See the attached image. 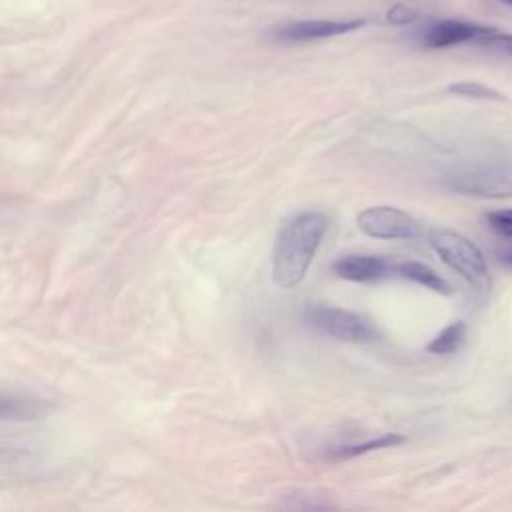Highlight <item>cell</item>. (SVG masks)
Returning a JSON list of instances; mask_svg holds the SVG:
<instances>
[{
  "label": "cell",
  "mask_w": 512,
  "mask_h": 512,
  "mask_svg": "<svg viewBox=\"0 0 512 512\" xmlns=\"http://www.w3.org/2000/svg\"><path fill=\"white\" fill-rule=\"evenodd\" d=\"M326 230L328 218L316 210L302 212L284 224L272 252V278L280 288H294L304 280Z\"/></svg>",
  "instance_id": "1"
},
{
  "label": "cell",
  "mask_w": 512,
  "mask_h": 512,
  "mask_svg": "<svg viewBox=\"0 0 512 512\" xmlns=\"http://www.w3.org/2000/svg\"><path fill=\"white\" fill-rule=\"evenodd\" d=\"M430 246L464 282L470 286L478 302H486L490 294V274L482 252L466 236L454 230H434L428 236Z\"/></svg>",
  "instance_id": "2"
},
{
  "label": "cell",
  "mask_w": 512,
  "mask_h": 512,
  "mask_svg": "<svg viewBox=\"0 0 512 512\" xmlns=\"http://www.w3.org/2000/svg\"><path fill=\"white\" fill-rule=\"evenodd\" d=\"M444 184L466 196L512 198V160L488 158L460 164L446 172Z\"/></svg>",
  "instance_id": "3"
},
{
  "label": "cell",
  "mask_w": 512,
  "mask_h": 512,
  "mask_svg": "<svg viewBox=\"0 0 512 512\" xmlns=\"http://www.w3.org/2000/svg\"><path fill=\"white\" fill-rule=\"evenodd\" d=\"M306 316L318 332L336 340L374 342L378 338L376 328L366 318L344 308L318 304V306H310Z\"/></svg>",
  "instance_id": "4"
},
{
  "label": "cell",
  "mask_w": 512,
  "mask_h": 512,
  "mask_svg": "<svg viewBox=\"0 0 512 512\" xmlns=\"http://www.w3.org/2000/svg\"><path fill=\"white\" fill-rule=\"evenodd\" d=\"M358 228L382 240L412 238L416 234V220L394 206H370L358 214Z\"/></svg>",
  "instance_id": "5"
},
{
  "label": "cell",
  "mask_w": 512,
  "mask_h": 512,
  "mask_svg": "<svg viewBox=\"0 0 512 512\" xmlns=\"http://www.w3.org/2000/svg\"><path fill=\"white\" fill-rule=\"evenodd\" d=\"M362 26H364V20H300V22H290L276 28L272 32V38L286 44L310 42V40L348 34Z\"/></svg>",
  "instance_id": "6"
},
{
  "label": "cell",
  "mask_w": 512,
  "mask_h": 512,
  "mask_svg": "<svg viewBox=\"0 0 512 512\" xmlns=\"http://www.w3.org/2000/svg\"><path fill=\"white\" fill-rule=\"evenodd\" d=\"M490 26L474 24V22H462V20H440L428 24L420 40L428 48H448L456 44H466V42H476Z\"/></svg>",
  "instance_id": "7"
},
{
  "label": "cell",
  "mask_w": 512,
  "mask_h": 512,
  "mask_svg": "<svg viewBox=\"0 0 512 512\" xmlns=\"http://www.w3.org/2000/svg\"><path fill=\"white\" fill-rule=\"evenodd\" d=\"M332 270L336 276L350 280V282H374L386 276L388 262L382 256H368V254H348L340 256L332 262Z\"/></svg>",
  "instance_id": "8"
},
{
  "label": "cell",
  "mask_w": 512,
  "mask_h": 512,
  "mask_svg": "<svg viewBox=\"0 0 512 512\" xmlns=\"http://www.w3.org/2000/svg\"><path fill=\"white\" fill-rule=\"evenodd\" d=\"M396 272L402 276V278H408L424 288H430L434 292H440V294H450V284L440 278L432 268H428L426 264H420V262H400L396 266Z\"/></svg>",
  "instance_id": "9"
},
{
  "label": "cell",
  "mask_w": 512,
  "mask_h": 512,
  "mask_svg": "<svg viewBox=\"0 0 512 512\" xmlns=\"http://www.w3.org/2000/svg\"><path fill=\"white\" fill-rule=\"evenodd\" d=\"M406 442V436L402 434H396V432H386L378 438H372L368 442H362V444H350V446H340L336 448L330 458L332 460H348V458H354V456H360V454H366V452H372V450H382V448H392V446H398Z\"/></svg>",
  "instance_id": "10"
},
{
  "label": "cell",
  "mask_w": 512,
  "mask_h": 512,
  "mask_svg": "<svg viewBox=\"0 0 512 512\" xmlns=\"http://www.w3.org/2000/svg\"><path fill=\"white\" fill-rule=\"evenodd\" d=\"M466 336V324L456 320L450 326H446L438 336H434V340L428 344V352L430 354H452L456 352Z\"/></svg>",
  "instance_id": "11"
},
{
  "label": "cell",
  "mask_w": 512,
  "mask_h": 512,
  "mask_svg": "<svg viewBox=\"0 0 512 512\" xmlns=\"http://www.w3.org/2000/svg\"><path fill=\"white\" fill-rule=\"evenodd\" d=\"M474 44L490 50V52H496V54H506L512 58V34H506V32H498L496 28H488Z\"/></svg>",
  "instance_id": "12"
},
{
  "label": "cell",
  "mask_w": 512,
  "mask_h": 512,
  "mask_svg": "<svg viewBox=\"0 0 512 512\" xmlns=\"http://www.w3.org/2000/svg\"><path fill=\"white\" fill-rule=\"evenodd\" d=\"M36 412H38V408L30 400L0 396V418H30Z\"/></svg>",
  "instance_id": "13"
},
{
  "label": "cell",
  "mask_w": 512,
  "mask_h": 512,
  "mask_svg": "<svg viewBox=\"0 0 512 512\" xmlns=\"http://www.w3.org/2000/svg\"><path fill=\"white\" fill-rule=\"evenodd\" d=\"M448 90L452 94L464 96V98H482V100H504V96L500 92H496L494 88H488L480 82H456L450 84Z\"/></svg>",
  "instance_id": "14"
},
{
  "label": "cell",
  "mask_w": 512,
  "mask_h": 512,
  "mask_svg": "<svg viewBox=\"0 0 512 512\" xmlns=\"http://www.w3.org/2000/svg\"><path fill=\"white\" fill-rule=\"evenodd\" d=\"M484 218H486L488 226H490L496 234H500V236H504V238H512V208L488 212Z\"/></svg>",
  "instance_id": "15"
},
{
  "label": "cell",
  "mask_w": 512,
  "mask_h": 512,
  "mask_svg": "<svg viewBox=\"0 0 512 512\" xmlns=\"http://www.w3.org/2000/svg\"><path fill=\"white\" fill-rule=\"evenodd\" d=\"M416 18H418L416 10L402 4H396L386 12V20L392 24H412Z\"/></svg>",
  "instance_id": "16"
},
{
  "label": "cell",
  "mask_w": 512,
  "mask_h": 512,
  "mask_svg": "<svg viewBox=\"0 0 512 512\" xmlns=\"http://www.w3.org/2000/svg\"><path fill=\"white\" fill-rule=\"evenodd\" d=\"M500 262H502V264H506L508 268H512V248H510V250L500 252Z\"/></svg>",
  "instance_id": "17"
},
{
  "label": "cell",
  "mask_w": 512,
  "mask_h": 512,
  "mask_svg": "<svg viewBox=\"0 0 512 512\" xmlns=\"http://www.w3.org/2000/svg\"><path fill=\"white\" fill-rule=\"evenodd\" d=\"M500 2H504V4H508V6H512V0H500Z\"/></svg>",
  "instance_id": "18"
}]
</instances>
